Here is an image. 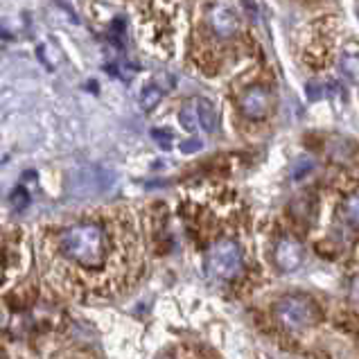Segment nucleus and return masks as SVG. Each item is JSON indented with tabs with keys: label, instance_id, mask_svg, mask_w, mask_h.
<instances>
[{
	"label": "nucleus",
	"instance_id": "13",
	"mask_svg": "<svg viewBox=\"0 0 359 359\" xmlns=\"http://www.w3.org/2000/svg\"><path fill=\"white\" fill-rule=\"evenodd\" d=\"M341 70L348 79L357 81L359 79V59L357 57H344L341 59Z\"/></svg>",
	"mask_w": 359,
	"mask_h": 359
},
{
	"label": "nucleus",
	"instance_id": "17",
	"mask_svg": "<svg viewBox=\"0 0 359 359\" xmlns=\"http://www.w3.org/2000/svg\"><path fill=\"white\" fill-rule=\"evenodd\" d=\"M0 359H3V355H0Z\"/></svg>",
	"mask_w": 359,
	"mask_h": 359
},
{
	"label": "nucleus",
	"instance_id": "1",
	"mask_svg": "<svg viewBox=\"0 0 359 359\" xmlns=\"http://www.w3.org/2000/svg\"><path fill=\"white\" fill-rule=\"evenodd\" d=\"M55 280L66 287V292H109L114 280L109 276L111 238L109 231L95 222H79L55 233L50 242Z\"/></svg>",
	"mask_w": 359,
	"mask_h": 359
},
{
	"label": "nucleus",
	"instance_id": "12",
	"mask_svg": "<svg viewBox=\"0 0 359 359\" xmlns=\"http://www.w3.org/2000/svg\"><path fill=\"white\" fill-rule=\"evenodd\" d=\"M332 88L334 86H325V84H321V81H310L307 88H305V93H307V97H310V102H316V100H321L325 95H330Z\"/></svg>",
	"mask_w": 359,
	"mask_h": 359
},
{
	"label": "nucleus",
	"instance_id": "3",
	"mask_svg": "<svg viewBox=\"0 0 359 359\" xmlns=\"http://www.w3.org/2000/svg\"><path fill=\"white\" fill-rule=\"evenodd\" d=\"M316 316V310L310 299L305 296H285L276 303V319L285 325L287 330H303Z\"/></svg>",
	"mask_w": 359,
	"mask_h": 359
},
{
	"label": "nucleus",
	"instance_id": "14",
	"mask_svg": "<svg viewBox=\"0 0 359 359\" xmlns=\"http://www.w3.org/2000/svg\"><path fill=\"white\" fill-rule=\"evenodd\" d=\"M7 273H9V258H7V251L3 246V238H0V287L7 280Z\"/></svg>",
	"mask_w": 359,
	"mask_h": 359
},
{
	"label": "nucleus",
	"instance_id": "9",
	"mask_svg": "<svg viewBox=\"0 0 359 359\" xmlns=\"http://www.w3.org/2000/svg\"><path fill=\"white\" fill-rule=\"evenodd\" d=\"M181 127L186 129V131H190V133H194V131H199L201 127H199V114H197V102H188L186 107L181 109Z\"/></svg>",
	"mask_w": 359,
	"mask_h": 359
},
{
	"label": "nucleus",
	"instance_id": "7",
	"mask_svg": "<svg viewBox=\"0 0 359 359\" xmlns=\"http://www.w3.org/2000/svg\"><path fill=\"white\" fill-rule=\"evenodd\" d=\"M197 102V114H199V127L206 131V133H212L217 131V125H219V114L217 109L212 107L210 100H194Z\"/></svg>",
	"mask_w": 359,
	"mask_h": 359
},
{
	"label": "nucleus",
	"instance_id": "2",
	"mask_svg": "<svg viewBox=\"0 0 359 359\" xmlns=\"http://www.w3.org/2000/svg\"><path fill=\"white\" fill-rule=\"evenodd\" d=\"M242 264H244L242 251L238 242L233 240H222L215 246H210V251L206 253V273L217 283H229L233 278H238Z\"/></svg>",
	"mask_w": 359,
	"mask_h": 359
},
{
	"label": "nucleus",
	"instance_id": "8",
	"mask_svg": "<svg viewBox=\"0 0 359 359\" xmlns=\"http://www.w3.org/2000/svg\"><path fill=\"white\" fill-rule=\"evenodd\" d=\"M172 86L174 84H158V79L151 81V84H147L145 88H142V93H140V107L145 109V111H151L154 107H158V102L163 100V95H165Z\"/></svg>",
	"mask_w": 359,
	"mask_h": 359
},
{
	"label": "nucleus",
	"instance_id": "4",
	"mask_svg": "<svg viewBox=\"0 0 359 359\" xmlns=\"http://www.w3.org/2000/svg\"><path fill=\"white\" fill-rule=\"evenodd\" d=\"M271 109V95L264 86H249L240 95V111L251 120L266 118Z\"/></svg>",
	"mask_w": 359,
	"mask_h": 359
},
{
	"label": "nucleus",
	"instance_id": "16",
	"mask_svg": "<svg viewBox=\"0 0 359 359\" xmlns=\"http://www.w3.org/2000/svg\"><path fill=\"white\" fill-rule=\"evenodd\" d=\"M201 149V140L199 138H190L186 142H181V151L183 154H192V151H199Z\"/></svg>",
	"mask_w": 359,
	"mask_h": 359
},
{
	"label": "nucleus",
	"instance_id": "6",
	"mask_svg": "<svg viewBox=\"0 0 359 359\" xmlns=\"http://www.w3.org/2000/svg\"><path fill=\"white\" fill-rule=\"evenodd\" d=\"M208 25L219 39H229L240 29V20L235 12L226 5H215L208 12Z\"/></svg>",
	"mask_w": 359,
	"mask_h": 359
},
{
	"label": "nucleus",
	"instance_id": "10",
	"mask_svg": "<svg viewBox=\"0 0 359 359\" xmlns=\"http://www.w3.org/2000/svg\"><path fill=\"white\" fill-rule=\"evenodd\" d=\"M312 170H314V161H312L310 156H301V158H296V161L292 163L290 177H292L294 181H301V179H305Z\"/></svg>",
	"mask_w": 359,
	"mask_h": 359
},
{
	"label": "nucleus",
	"instance_id": "11",
	"mask_svg": "<svg viewBox=\"0 0 359 359\" xmlns=\"http://www.w3.org/2000/svg\"><path fill=\"white\" fill-rule=\"evenodd\" d=\"M341 212H344L346 222L357 224V226H359V192L351 194V197H348V199L344 201Z\"/></svg>",
	"mask_w": 359,
	"mask_h": 359
},
{
	"label": "nucleus",
	"instance_id": "5",
	"mask_svg": "<svg viewBox=\"0 0 359 359\" xmlns=\"http://www.w3.org/2000/svg\"><path fill=\"white\" fill-rule=\"evenodd\" d=\"M273 258H276V264H278V269L294 271V269H299L303 262V246L296 238H280L278 244H276Z\"/></svg>",
	"mask_w": 359,
	"mask_h": 359
},
{
	"label": "nucleus",
	"instance_id": "15",
	"mask_svg": "<svg viewBox=\"0 0 359 359\" xmlns=\"http://www.w3.org/2000/svg\"><path fill=\"white\" fill-rule=\"evenodd\" d=\"M151 136L156 138V142H158L163 149H170L172 147V131H168V129H154Z\"/></svg>",
	"mask_w": 359,
	"mask_h": 359
}]
</instances>
